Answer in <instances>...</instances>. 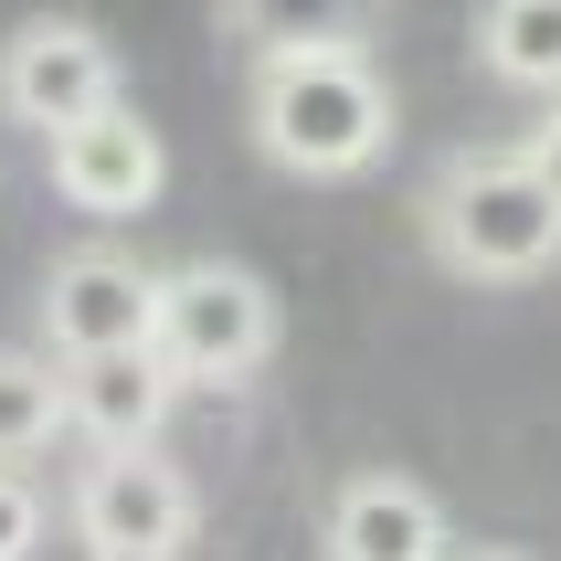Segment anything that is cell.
I'll list each match as a JSON object with an SVG mask.
<instances>
[{
    "label": "cell",
    "instance_id": "6da1fadb",
    "mask_svg": "<svg viewBox=\"0 0 561 561\" xmlns=\"http://www.w3.org/2000/svg\"><path fill=\"white\" fill-rule=\"evenodd\" d=\"M244 127L286 181H360L392 149V85L371 43H276L254 54Z\"/></svg>",
    "mask_w": 561,
    "mask_h": 561
},
{
    "label": "cell",
    "instance_id": "5b68a950",
    "mask_svg": "<svg viewBox=\"0 0 561 561\" xmlns=\"http://www.w3.org/2000/svg\"><path fill=\"white\" fill-rule=\"evenodd\" d=\"M43 149H54V191L85 222H149L159 191H170V149H159V127L138 117L127 95H106V106H85V117H64Z\"/></svg>",
    "mask_w": 561,
    "mask_h": 561
},
{
    "label": "cell",
    "instance_id": "4fadbf2b",
    "mask_svg": "<svg viewBox=\"0 0 561 561\" xmlns=\"http://www.w3.org/2000/svg\"><path fill=\"white\" fill-rule=\"evenodd\" d=\"M32 540H43V499H32V477L0 456V561H22Z\"/></svg>",
    "mask_w": 561,
    "mask_h": 561
},
{
    "label": "cell",
    "instance_id": "ba28073f",
    "mask_svg": "<svg viewBox=\"0 0 561 561\" xmlns=\"http://www.w3.org/2000/svg\"><path fill=\"white\" fill-rule=\"evenodd\" d=\"M170 403H181V371L149 340L64 360V435H85V445H159L170 435Z\"/></svg>",
    "mask_w": 561,
    "mask_h": 561
},
{
    "label": "cell",
    "instance_id": "8fae6325",
    "mask_svg": "<svg viewBox=\"0 0 561 561\" xmlns=\"http://www.w3.org/2000/svg\"><path fill=\"white\" fill-rule=\"evenodd\" d=\"M381 0H222V32L244 54H276V43H371Z\"/></svg>",
    "mask_w": 561,
    "mask_h": 561
},
{
    "label": "cell",
    "instance_id": "7c38bea8",
    "mask_svg": "<svg viewBox=\"0 0 561 561\" xmlns=\"http://www.w3.org/2000/svg\"><path fill=\"white\" fill-rule=\"evenodd\" d=\"M64 435V360L54 350H0V456L22 467Z\"/></svg>",
    "mask_w": 561,
    "mask_h": 561
},
{
    "label": "cell",
    "instance_id": "277c9868",
    "mask_svg": "<svg viewBox=\"0 0 561 561\" xmlns=\"http://www.w3.org/2000/svg\"><path fill=\"white\" fill-rule=\"evenodd\" d=\"M64 530L95 561H170L202 540V488L159 445H95V467L64 499Z\"/></svg>",
    "mask_w": 561,
    "mask_h": 561
},
{
    "label": "cell",
    "instance_id": "9c48e42d",
    "mask_svg": "<svg viewBox=\"0 0 561 561\" xmlns=\"http://www.w3.org/2000/svg\"><path fill=\"white\" fill-rule=\"evenodd\" d=\"M318 551L329 561H435L456 551V530H445V508L413 488V477L392 467H360L329 488V508H318Z\"/></svg>",
    "mask_w": 561,
    "mask_h": 561
},
{
    "label": "cell",
    "instance_id": "5bb4252c",
    "mask_svg": "<svg viewBox=\"0 0 561 561\" xmlns=\"http://www.w3.org/2000/svg\"><path fill=\"white\" fill-rule=\"evenodd\" d=\"M540 106H551V117H530V138H519V159H530L540 181L561 191V95H540Z\"/></svg>",
    "mask_w": 561,
    "mask_h": 561
},
{
    "label": "cell",
    "instance_id": "3957f363",
    "mask_svg": "<svg viewBox=\"0 0 561 561\" xmlns=\"http://www.w3.org/2000/svg\"><path fill=\"white\" fill-rule=\"evenodd\" d=\"M149 350L181 371V392H233L276 360V286L254 265H222V254H191L159 276V329Z\"/></svg>",
    "mask_w": 561,
    "mask_h": 561
},
{
    "label": "cell",
    "instance_id": "8992f818",
    "mask_svg": "<svg viewBox=\"0 0 561 561\" xmlns=\"http://www.w3.org/2000/svg\"><path fill=\"white\" fill-rule=\"evenodd\" d=\"M106 95H117V54L75 11H43V22H22L0 43V117H22L32 138H54L64 117H85Z\"/></svg>",
    "mask_w": 561,
    "mask_h": 561
},
{
    "label": "cell",
    "instance_id": "30bf717a",
    "mask_svg": "<svg viewBox=\"0 0 561 561\" xmlns=\"http://www.w3.org/2000/svg\"><path fill=\"white\" fill-rule=\"evenodd\" d=\"M477 64L508 95H561V0H477Z\"/></svg>",
    "mask_w": 561,
    "mask_h": 561
},
{
    "label": "cell",
    "instance_id": "52a82bcc",
    "mask_svg": "<svg viewBox=\"0 0 561 561\" xmlns=\"http://www.w3.org/2000/svg\"><path fill=\"white\" fill-rule=\"evenodd\" d=\"M159 329V276L127 244H75L43 276V350L75 360V350H127Z\"/></svg>",
    "mask_w": 561,
    "mask_h": 561
},
{
    "label": "cell",
    "instance_id": "7a4b0ae2",
    "mask_svg": "<svg viewBox=\"0 0 561 561\" xmlns=\"http://www.w3.org/2000/svg\"><path fill=\"white\" fill-rule=\"evenodd\" d=\"M424 254L467 286H540L561 265V191L519 149H456L413 202Z\"/></svg>",
    "mask_w": 561,
    "mask_h": 561
}]
</instances>
